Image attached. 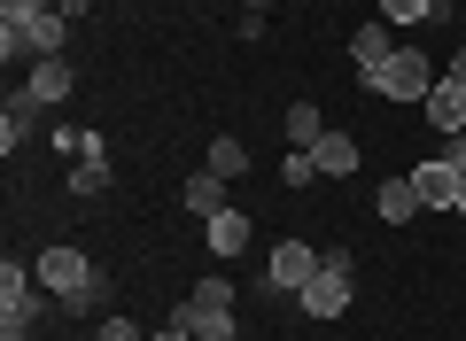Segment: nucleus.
<instances>
[{
  "instance_id": "f257e3e1",
  "label": "nucleus",
  "mask_w": 466,
  "mask_h": 341,
  "mask_svg": "<svg viewBox=\"0 0 466 341\" xmlns=\"http://www.w3.org/2000/svg\"><path fill=\"white\" fill-rule=\"evenodd\" d=\"M366 85H373V94H389V101H428L435 94V63L420 47H397L381 70H366Z\"/></svg>"
},
{
  "instance_id": "f03ea898",
  "label": "nucleus",
  "mask_w": 466,
  "mask_h": 341,
  "mask_svg": "<svg viewBox=\"0 0 466 341\" xmlns=\"http://www.w3.org/2000/svg\"><path fill=\"white\" fill-rule=\"evenodd\" d=\"M63 39H70V24L55 16H32V24H0V55L8 63H39V55H63Z\"/></svg>"
},
{
  "instance_id": "7ed1b4c3",
  "label": "nucleus",
  "mask_w": 466,
  "mask_h": 341,
  "mask_svg": "<svg viewBox=\"0 0 466 341\" xmlns=\"http://www.w3.org/2000/svg\"><path fill=\"white\" fill-rule=\"evenodd\" d=\"M265 279H272V295H303L319 279V248L311 241H280V248H272V264H265Z\"/></svg>"
},
{
  "instance_id": "20e7f679",
  "label": "nucleus",
  "mask_w": 466,
  "mask_h": 341,
  "mask_svg": "<svg viewBox=\"0 0 466 341\" xmlns=\"http://www.w3.org/2000/svg\"><path fill=\"white\" fill-rule=\"evenodd\" d=\"M39 125H47V101H39L32 85H24V94H8V101H0V147H8V155H16V147L32 140Z\"/></svg>"
},
{
  "instance_id": "39448f33",
  "label": "nucleus",
  "mask_w": 466,
  "mask_h": 341,
  "mask_svg": "<svg viewBox=\"0 0 466 341\" xmlns=\"http://www.w3.org/2000/svg\"><path fill=\"white\" fill-rule=\"evenodd\" d=\"M296 303H303V318H342V310H350V272L319 264V279H311V287L296 295Z\"/></svg>"
},
{
  "instance_id": "423d86ee",
  "label": "nucleus",
  "mask_w": 466,
  "mask_h": 341,
  "mask_svg": "<svg viewBox=\"0 0 466 341\" xmlns=\"http://www.w3.org/2000/svg\"><path fill=\"white\" fill-rule=\"evenodd\" d=\"M164 326H187L195 341H241V326H233V310H210V303H195V295H187V303L171 310Z\"/></svg>"
},
{
  "instance_id": "0eeeda50",
  "label": "nucleus",
  "mask_w": 466,
  "mask_h": 341,
  "mask_svg": "<svg viewBox=\"0 0 466 341\" xmlns=\"http://www.w3.org/2000/svg\"><path fill=\"white\" fill-rule=\"evenodd\" d=\"M412 186H420V202H428V210H459L466 171H451V163L435 155V163H412Z\"/></svg>"
},
{
  "instance_id": "6e6552de",
  "label": "nucleus",
  "mask_w": 466,
  "mask_h": 341,
  "mask_svg": "<svg viewBox=\"0 0 466 341\" xmlns=\"http://www.w3.org/2000/svg\"><path fill=\"white\" fill-rule=\"evenodd\" d=\"M32 272H39V287H55V295H78L86 279H94V264H86L78 248H47V256H39Z\"/></svg>"
},
{
  "instance_id": "1a4fd4ad",
  "label": "nucleus",
  "mask_w": 466,
  "mask_h": 341,
  "mask_svg": "<svg viewBox=\"0 0 466 341\" xmlns=\"http://www.w3.org/2000/svg\"><path fill=\"white\" fill-rule=\"evenodd\" d=\"M420 109H428L435 132H466V85H459V78H435V94L420 101Z\"/></svg>"
},
{
  "instance_id": "9d476101",
  "label": "nucleus",
  "mask_w": 466,
  "mask_h": 341,
  "mask_svg": "<svg viewBox=\"0 0 466 341\" xmlns=\"http://www.w3.org/2000/svg\"><path fill=\"white\" fill-rule=\"evenodd\" d=\"M202 233H210V248H218V256H241V248H249V217L233 210V202H226L218 217H202Z\"/></svg>"
},
{
  "instance_id": "9b49d317",
  "label": "nucleus",
  "mask_w": 466,
  "mask_h": 341,
  "mask_svg": "<svg viewBox=\"0 0 466 341\" xmlns=\"http://www.w3.org/2000/svg\"><path fill=\"white\" fill-rule=\"evenodd\" d=\"M32 326H39V295L24 287V295H0V341H32Z\"/></svg>"
},
{
  "instance_id": "f8f14e48",
  "label": "nucleus",
  "mask_w": 466,
  "mask_h": 341,
  "mask_svg": "<svg viewBox=\"0 0 466 341\" xmlns=\"http://www.w3.org/2000/svg\"><path fill=\"white\" fill-rule=\"evenodd\" d=\"M420 210H428V202H420L412 171H404V179H389V186H381V226H412Z\"/></svg>"
},
{
  "instance_id": "ddd939ff",
  "label": "nucleus",
  "mask_w": 466,
  "mask_h": 341,
  "mask_svg": "<svg viewBox=\"0 0 466 341\" xmlns=\"http://www.w3.org/2000/svg\"><path fill=\"white\" fill-rule=\"evenodd\" d=\"M70 85H78V78H70L63 55H39V63H32V94L47 101V109H55V101H70Z\"/></svg>"
},
{
  "instance_id": "4468645a",
  "label": "nucleus",
  "mask_w": 466,
  "mask_h": 341,
  "mask_svg": "<svg viewBox=\"0 0 466 341\" xmlns=\"http://www.w3.org/2000/svg\"><path fill=\"white\" fill-rule=\"evenodd\" d=\"M350 55H358V78L381 70L389 55H397V47H389V24H358V32H350Z\"/></svg>"
},
{
  "instance_id": "2eb2a0df",
  "label": "nucleus",
  "mask_w": 466,
  "mask_h": 341,
  "mask_svg": "<svg viewBox=\"0 0 466 341\" xmlns=\"http://www.w3.org/2000/svg\"><path fill=\"white\" fill-rule=\"evenodd\" d=\"M311 163L327 171V179H350V171H358V140H350V132H327V140L311 147Z\"/></svg>"
},
{
  "instance_id": "dca6fc26",
  "label": "nucleus",
  "mask_w": 466,
  "mask_h": 341,
  "mask_svg": "<svg viewBox=\"0 0 466 341\" xmlns=\"http://www.w3.org/2000/svg\"><path fill=\"white\" fill-rule=\"evenodd\" d=\"M179 202H187L195 217H218V210H226V179H218V171H195V179L179 186Z\"/></svg>"
},
{
  "instance_id": "f3484780",
  "label": "nucleus",
  "mask_w": 466,
  "mask_h": 341,
  "mask_svg": "<svg viewBox=\"0 0 466 341\" xmlns=\"http://www.w3.org/2000/svg\"><path fill=\"white\" fill-rule=\"evenodd\" d=\"M280 125H288V147H319V140H327V116H319L311 101H296V109H288Z\"/></svg>"
},
{
  "instance_id": "a211bd4d",
  "label": "nucleus",
  "mask_w": 466,
  "mask_h": 341,
  "mask_svg": "<svg viewBox=\"0 0 466 341\" xmlns=\"http://www.w3.org/2000/svg\"><path fill=\"white\" fill-rule=\"evenodd\" d=\"M210 171H218V179H241V171H249V147L233 140V132H218V140H210Z\"/></svg>"
},
{
  "instance_id": "6ab92c4d",
  "label": "nucleus",
  "mask_w": 466,
  "mask_h": 341,
  "mask_svg": "<svg viewBox=\"0 0 466 341\" xmlns=\"http://www.w3.org/2000/svg\"><path fill=\"white\" fill-rule=\"evenodd\" d=\"M70 186H78V195H101V186H109V155H78Z\"/></svg>"
},
{
  "instance_id": "aec40b11",
  "label": "nucleus",
  "mask_w": 466,
  "mask_h": 341,
  "mask_svg": "<svg viewBox=\"0 0 466 341\" xmlns=\"http://www.w3.org/2000/svg\"><path fill=\"white\" fill-rule=\"evenodd\" d=\"M280 179H288V186H311V179H319L311 147H288V155H280Z\"/></svg>"
},
{
  "instance_id": "412c9836",
  "label": "nucleus",
  "mask_w": 466,
  "mask_h": 341,
  "mask_svg": "<svg viewBox=\"0 0 466 341\" xmlns=\"http://www.w3.org/2000/svg\"><path fill=\"white\" fill-rule=\"evenodd\" d=\"M435 0H381V24H428Z\"/></svg>"
},
{
  "instance_id": "4be33fe9",
  "label": "nucleus",
  "mask_w": 466,
  "mask_h": 341,
  "mask_svg": "<svg viewBox=\"0 0 466 341\" xmlns=\"http://www.w3.org/2000/svg\"><path fill=\"white\" fill-rule=\"evenodd\" d=\"M101 303H109V279H101V272H94V279H86V287H78V295H63V310H101Z\"/></svg>"
},
{
  "instance_id": "5701e85b",
  "label": "nucleus",
  "mask_w": 466,
  "mask_h": 341,
  "mask_svg": "<svg viewBox=\"0 0 466 341\" xmlns=\"http://www.w3.org/2000/svg\"><path fill=\"white\" fill-rule=\"evenodd\" d=\"M94 341H140V326H133V318H116V310H101V326H94Z\"/></svg>"
},
{
  "instance_id": "b1692460",
  "label": "nucleus",
  "mask_w": 466,
  "mask_h": 341,
  "mask_svg": "<svg viewBox=\"0 0 466 341\" xmlns=\"http://www.w3.org/2000/svg\"><path fill=\"white\" fill-rule=\"evenodd\" d=\"M55 0H0V24H32V16H47Z\"/></svg>"
},
{
  "instance_id": "393cba45",
  "label": "nucleus",
  "mask_w": 466,
  "mask_h": 341,
  "mask_svg": "<svg viewBox=\"0 0 466 341\" xmlns=\"http://www.w3.org/2000/svg\"><path fill=\"white\" fill-rule=\"evenodd\" d=\"M195 303H210V310H233V279H202V287H195Z\"/></svg>"
},
{
  "instance_id": "a878e982",
  "label": "nucleus",
  "mask_w": 466,
  "mask_h": 341,
  "mask_svg": "<svg viewBox=\"0 0 466 341\" xmlns=\"http://www.w3.org/2000/svg\"><path fill=\"white\" fill-rule=\"evenodd\" d=\"M443 163H451V171H466V132H443Z\"/></svg>"
},
{
  "instance_id": "bb28decb",
  "label": "nucleus",
  "mask_w": 466,
  "mask_h": 341,
  "mask_svg": "<svg viewBox=\"0 0 466 341\" xmlns=\"http://www.w3.org/2000/svg\"><path fill=\"white\" fill-rule=\"evenodd\" d=\"M86 8H94V0H55V16H63V24H78Z\"/></svg>"
},
{
  "instance_id": "cd10ccee",
  "label": "nucleus",
  "mask_w": 466,
  "mask_h": 341,
  "mask_svg": "<svg viewBox=\"0 0 466 341\" xmlns=\"http://www.w3.org/2000/svg\"><path fill=\"white\" fill-rule=\"evenodd\" d=\"M148 341H195V334H187V326H156Z\"/></svg>"
},
{
  "instance_id": "c85d7f7f",
  "label": "nucleus",
  "mask_w": 466,
  "mask_h": 341,
  "mask_svg": "<svg viewBox=\"0 0 466 341\" xmlns=\"http://www.w3.org/2000/svg\"><path fill=\"white\" fill-rule=\"evenodd\" d=\"M443 78H459V85H466V47H459V55H451V70H443Z\"/></svg>"
},
{
  "instance_id": "c756f323",
  "label": "nucleus",
  "mask_w": 466,
  "mask_h": 341,
  "mask_svg": "<svg viewBox=\"0 0 466 341\" xmlns=\"http://www.w3.org/2000/svg\"><path fill=\"white\" fill-rule=\"evenodd\" d=\"M265 8H272V0H241V16H265Z\"/></svg>"
},
{
  "instance_id": "7c9ffc66",
  "label": "nucleus",
  "mask_w": 466,
  "mask_h": 341,
  "mask_svg": "<svg viewBox=\"0 0 466 341\" xmlns=\"http://www.w3.org/2000/svg\"><path fill=\"white\" fill-rule=\"evenodd\" d=\"M451 217H466V186H459V210H451Z\"/></svg>"
}]
</instances>
